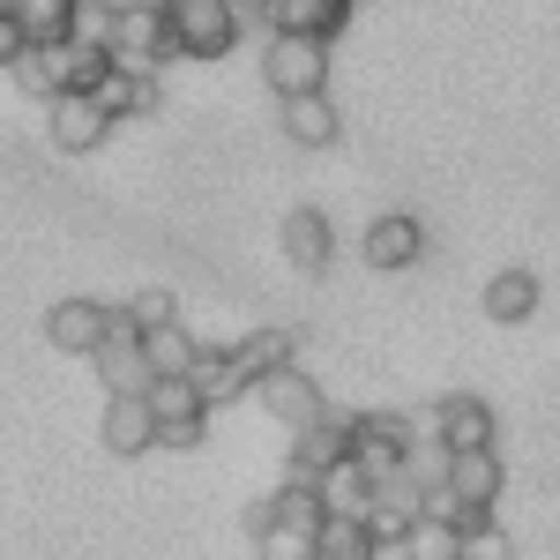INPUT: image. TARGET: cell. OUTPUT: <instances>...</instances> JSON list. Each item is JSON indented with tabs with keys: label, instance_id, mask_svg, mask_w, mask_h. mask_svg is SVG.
<instances>
[{
	"label": "cell",
	"instance_id": "34",
	"mask_svg": "<svg viewBox=\"0 0 560 560\" xmlns=\"http://www.w3.org/2000/svg\"><path fill=\"white\" fill-rule=\"evenodd\" d=\"M0 8H8V0H0Z\"/></svg>",
	"mask_w": 560,
	"mask_h": 560
},
{
	"label": "cell",
	"instance_id": "16",
	"mask_svg": "<svg viewBox=\"0 0 560 560\" xmlns=\"http://www.w3.org/2000/svg\"><path fill=\"white\" fill-rule=\"evenodd\" d=\"M105 135H113V120H105V105H97V97H52V142H60L68 158L97 150Z\"/></svg>",
	"mask_w": 560,
	"mask_h": 560
},
{
	"label": "cell",
	"instance_id": "21",
	"mask_svg": "<svg viewBox=\"0 0 560 560\" xmlns=\"http://www.w3.org/2000/svg\"><path fill=\"white\" fill-rule=\"evenodd\" d=\"M187 388H195V404H202V411H217V404L247 396V374H240V359H232V351H195Z\"/></svg>",
	"mask_w": 560,
	"mask_h": 560
},
{
	"label": "cell",
	"instance_id": "23",
	"mask_svg": "<svg viewBox=\"0 0 560 560\" xmlns=\"http://www.w3.org/2000/svg\"><path fill=\"white\" fill-rule=\"evenodd\" d=\"M284 135H292L300 150H329V142L345 135L337 105H329V90H322V97H292V105H284Z\"/></svg>",
	"mask_w": 560,
	"mask_h": 560
},
{
	"label": "cell",
	"instance_id": "1",
	"mask_svg": "<svg viewBox=\"0 0 560 560\" xmlns=\"http://www.w3.org/2000/svg\"><path fill=\"white\" fill-rule=\"evenodd\" d=\"M105 60H113L120 75H150V83H158V68L179 60L165 8H128V15H113V23H105Z\"/></svg>",
	"mask_w": 560,
	"mask_h": 560
},
{
	"label": "cell",
	"instance_id": "13",
	"mask_svg": "<svg viewBox=\"0 0 560 560\" xmlns=\"http://www.w3.org/2000/svg\"><path fill=\"white\" fill-rule=\"evenodd\" d=\"M345 427H351L345 411H322L314 427L292 433V478H300V486H314L322 471H337V464H345Z\"/></svg>",
	"mask_w": 560,
	"mask_h": 560
},
{
	"label": "cell",
	"instance_id": "8",
	"mask_svg": "<svg viewBox=\"0 0 560 560\" xmlns=\"http://www.w3.org/2000/svg\"><path fill=\"white\" fill-rule=\"evenodd\" d=\"M105 337H113V306H97V300H60L45 314V345L68 351V359H97Z\"/></svg>",
	"mask_w": 560,
	"mask_h": 560
},
{
	"label": "cell",
	"instance_id": "26",
	"mask_svg": "<svg viewBox=\"0 0 560 560\" xmlns=\"http://www.w3.org/2000/svg\"><path fill=\"white\" fill-rule=\"evenodd\" d=\"M195 337H187V329H150V337H142V359H150V374H158V382H187V366H195Z\"/></svg>",
	"mask_w": 560,
	"mask_h": 560
},
{
	"label": "cell",
	"instance_id": "11",
	"mask_svg": "<svg viewBox=\"0 0 560 560\" xmlns=\"http://www.w3.org/2000/svg\"><path fill=\"white\" fill-rule=\"evenodd\" d=\"M419 516H427V493H419L411 478H388V486H374V509H366L359 530H366L374 546H404V530Z\"/></svg>",
	"mask_w": 560,
	"mask_h": 560
},
{
	"label": "cell",
	"instance_id": "25",
	"mask_svg": "<svg viewBox=\"0 0 560 560\" xmlns=\"http://www.w3.org/2000/svg\"><path fill=\"white\" fill-rule=\"evenodd\" d=\"M486 314H493V322H530V314H538V277H530V269H501V277L486 284Z\"/></svg>",
	"mask_w": 560,
	"mask_h": 560
},
{
	"label": "cell",
	"instance_id": "17",
	"mask_svg": "<svg viewBox=\"0 0 560 560\" xmlns=\"http://www.w3.org/2000/svg\"><path fill=\"white\" fill-rule=\"evenodd\" d=\"M284 255H292V269H329V255H337V232H329V217L314 210V202H300V210L284 217Z\"/></svg>",
	"mask_w": 560,
	"mask_h": 560
},
{
	"label": "cell",
	"instance_id": "4",
	"mask_svg": "<svg viewBox=\"0 0 560 560\" xmlns=\"http://www.w3.org/2000/svg\"><path fill=\"white\" fill-rule=\"evenodd\" d=\"M261 75H269V90H277L284 105H292V97H322V90H329V45H314V38H269Z\"/></svg>",
	"mask_w": 560,
	"mask_h": 560
},
{
	"label": "cell",
	"instance_id": "14",
	"mask_svg": "<svg viewBox=\"0 0 560 560\" xmlns=\"http://www.w3.org/2000/svg\"><path fill=\"white\" fill-rule=\"evenodd\" d=\"M255 396H261V411H269V419H284L292 433H300V427H314V419L329 411V404H322V388L306 382L300 366H284V374H269V382H255Z\"/></svg>",
	"mask_w": 560,
	"mask_h": 560
},
{
	"label": "cell",
	"instance_id": "19",
	"mask_svg": "<svg viewBox=\"0 0 560 560\" xmlns=\"http://www.w3.org/2000/svg\"><path fill=\"white\" fill-rule=\"evenodd\" d=\"M105 448H113V456H142V448H158V419H150L142 396H105Z\"/></svg>",
	"mask_w": 560,
	"mask_h": 560
},
{
	"label": "cell",
	"instance_id": "27",
	"mask_svg": "<svg viewBox=\"0 0 560 560\" xmlns=\"http://www.w3.org/2000/svg\"><path fill=\"white\" fill-rule=\"evenodd\" d=\"M404 560H464V546H456V530L448 523H433V516H419L411 530H404V546H396Z\"/></svg>",
	"mask_w": 560,
	"mask_h": 560
},
{
	"label": "cell",
	"instance_id": "28",
	"mask_svg": "<svg viewBox=\"0 0 560 560\" xmlns=\"http://www.w3.org/2000/svg\"><path fill=\"white\" fill-rule=\"evenodd\" d=\"M113 314L128 322L135 337H150V329H173V322H179V300H173V292H135V300L113 306Z\"/></svg>",
	"mask_w": 560,
	"mask_h": 560
},
{
	"label": "cell",
	"instance_id": "32",
	"mask_svg": "<svg viewBox=\"0 0 560 560\" xmlns=\"http://www.w3.org/2000/svg\"><path fill=\"white\" fill-rule=\"evenodd\" d=\"M90 8H105V15H128V8H165V0H90Z\"/></svg>",
	"mask_w": 560,
	"mask_h": 560
},
{
	"label": "cell",
	"instance_id": "3",
	"mask_svg": "<svg viewBox=\"0 0 560 560\" xmlns=\"http://www.w3.org/2000/svg\"><path fill=\"white\" fill-rule=\"evenodd\" d=\"M165 23H173V52H187V60H217L240 38L232 0H165Z\"/></svg>",
	"mask_w": 560,
	"mask_h": 560
},
{
	"label": "cell",
	"instance_id": "29",
	"mask_svg": "<svg viewBox=\"0 0 560 560\" xmlns=\"http://www.w3.org/2000/svg\"><path fill=\"white\" fill-rule=\"evenodd\" d=\"M314 560H374V538H366L359 523H322V538H314Z\"/></svg>",
	"mask_w": 560,
	"mask_h": 560
},
{
	"label": "cell",
	"instance_id": "22",
	"mask_svg": "<svg viewBox=\"0 0 560 560\" xmlns=\"http://www.w3.org/2000/svg\"><path fill=\"white\" fill-rule=\"evenodd\" d=\"M90 97L105 105V120H142V113H158V83H150V75H120V68H105Z\"/></svg>",
	"mask_w": 560,
	"mask_h": 560
},
{
	"label": "cell",
	"instance_id": "2",
	"mask_svg": "<svg viewBox=\"0 0 560 560\" xmlns=\"http://www.w3.org/2000/svg\"><path fill=\"white\" fill-rule=\"evenodd\" d=\"M419 433L404 427V419H388V411H359L345 427V464H359V471L374 478V486H388V478H404V448H411Z\"/></svg>",
	"mask_w": 560,
	"mask_h": 560
},
{
	"label": "cell",
	"instance_id": "10",
	"mask_svg": "<svg viewBox=\"0 0 560 560\" xmlns=\"http://www.w3.org/2000/svg\"><path fill=\"white\" fill-rule=\"evenodd\" d=\"M261 15H269V38H314L329 45L345 31V0H261Z\"/></svg>",
	"mask_w": 560,
	"mask_h": 560
},
{
	"label": "cell",
	"instance_id": "20",
	"mask_svg": "<svg viewBox=\"0 0 560 560\" xmlns=\"http://www.w3.org/2000/svg\"><path fill=\"white\" fill-rule=\"evenodd\" d=\"M232 359H240V374L255 388V382H269V374H284V366H300V337H292V329H255V337L232 345Z\"/></svg>",
	"mask_w": 560,
	"mask_h": 560
},
{
	"label": "cell",
	"instance_id": "31",
	"mask_svg": "<svg viewBox=\"0 0 560 560\" xmlns=\"http://www.w3.org/2000/svg\"><path fill=\"white\" fill-rule=\"evenodd\" d=\"M23 31H15V15H8V8H0V68H15V60H23Z\"/></svg>",
	"mask_w": 560,
	"mask_h": 560
},
{
	"label": "cell",
	"instance_id": "33",
	"mask_svg": "<svg viewBox=\"0 0 560 560\" xmlns=\"http://www.w3.org/2000/svg\"><path fill=\"white\" fill-rule=\"evenodd\" d=\"M345 8H359V0H345Z\"/></svg>",
	"mask_w": 560,
	"mask_h": 560
},
{
	"label": "cell",
	"instance_id": "9",
	"mask_svg": "<svg viewBox=\"0 0 560 560\" xmlns=\"http://www.w3.org/2000/svg\"><path fill=\"white\" fill-rule=\"evenodd\" d=\"M90 366H97L105 396H142V388L158 382V374H150V359H142V337H135L120 314H113V337L97 345V359H90Z\"/></svg>",
	"mask_w": 560,
	"mask_h": 560
},
{
	"label": "cell",
	"instance_id": "18",
	"mask_svg": "<svg viewBox=\"0 0 560 560\" xmlns=\"http://www.w3.org/2000/svg\"><path fill=\"white\" fill-rule=\"evenodd\" d=\"M314 493H322V516H329V523H366V509H374V478L359 471V464L322 471V478H314Z\"/></svg>",
	"mask_w": 560,
	"mask_h": 560
},
{
	"label": "cell",
	"instance_id": "15",
	"mask_svg": "<svg viewBox=\"0 0 560 560\" xmlns=\"http://www.w3.org/2000/svg\"><path fill=\"white\" fill-rule=\"evenodd\" d=\"M322 523H329V516H322V493L300 486V478H284V486L255 509V530H300V538H314Z\"/></svg>",
	"mask_w": 560,
	"mask_h": 560
},
{
	"label": "cell",
	"instance_id": "7",
	"mask_svg": "<svg viewBox=\"0 0 560 560\" xmlns=\"http://www.w3.org/2000/svg\"><path fill=\"white\" fill-rule=\"evenodd\" d=\"M501 486H509L501 456H493V448H478V456H448V471H441L433 493H448V501H456V509H471V516H493Z\"/></svg>",
	"mask_w": 560,
	"mask_h": 560
},
{
	"label": "cell",
	"instance_id": "12",
	"mask_svg": "<svg viewBox=\"0 0 560 560\" xmlns=\"http://www.w3.org/2000/svg\"><path fill=\"white\" fill-rule=\"evenodd\" d=\"M419 255H427V224L411 210H388L366 224V269H411Z\"/></svg>",
	"mask_w": 560,
	"mask_h": 560
},
{
	"label": "cell",
	"instance_id": "30",
	"mask_svg": "<svg viewBox=\"0 0 560 560\" xmlns=\"http://www.w3.org/2000/svg\"><path fill=\"white\" fill-rule=\"evenodd\" d=\"M314 538H300V530H255V560H314Z\"/></svg>",
	"mask_w": 560,
	"mask_h": 560
},
{
	"label": "cell",
	"instance_id": "5",
	"mask_svg": "<svg viewBox=\"0 0 560 560\" xmlns=\"http://www.w3.org/2000/svg\"><path fill=\"white\" fill-rule=\"evenodd\" d=\"M427 441H441L448 456H478V448H493V404H486V396H441V404H433Z\"/></svg>",
	"mask_w": 560,
	"mask_h": 560
},
{
	"label": "cell",
	"instance_id": "24",
	"mask_svg": "<svg viewBox=\"0 0 560 560\" xmlns=\"http://www.w3.org/2000/svg\"><path fill=\"white\" fill-rule=\"evenodd\" d=\"M75 8H83V0H8L15 31H23L31 45H45V38H68V31H75Z\"/></svg>",
	"mask_w": 560,
	"mask_h": 560
},
{
	"label": "cell",
	"instance_id": "6",
	"mask_svg": "<svg viewBox=\"0 0 560 560\" xmlns=\"http://www.w3.org/2000/svg\"><path fill=\"white\" fill-rule=\"evenodd\" d=\"M142 404H150V419H158V441H165V448H202L210 411L195 404V388H187V382H150V388H142Z\"/></svg>",
	"mask_w": 560,
	"mask_h": 560
}]
</instances>
